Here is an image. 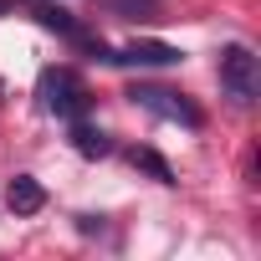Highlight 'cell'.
Instances as JSON below:
<instances>
[{"mask_svg":"<svg viewBox=\"0 0 261 261\" xmlns=\"http://www.w3.org/2000/svg\"><path fill=\"white\" fill-rule=\"evenodd\" d=\"M256 82H261L256 51H251L246 41H230V46L220 51V92H225L236 108H251V102H256Z\"/></svg>","mask_w":261,"mask_h":261,"instance_id":"1","label":"cell"},{"mask_svg":"<svg viewBox=\"0 0 261 261\" xmlns=\"http://www.w3.org/2000/svg\"><path fill=\"white\" fill-rule=\"evenodd\" d=\"M87 102H92V92L82 87V77H77V72H67V67L41 72V108H46V113H57V118L77 123V118L87 113Z\"/></svg>","mask_w":261,"mask_h":261,"instance_id":"2","label":"cell"},{"mask_svg":"<svg viewBox=\"0 0 261 261\" xmlns=\"http://www.w3.org/2000/svg\"><path fill=\"white\" fill-rule=\"evenodd\" d=\"M128 97H134L139 108H149L154 118H169V123H185V128H200L205 118H200V108L185 97V92H174V87H154V82H139L134 92H128Z\"/></svg>","mask_w":261,"mask_h":261,"instance_id":"3","label":"cell"},{"mask_svg":"<svg viewBox=\"0 0 261 261\" xmlns=\"http://www.w3.org/2000/svg\"><path fill=\"white\" fill-rule=\"evenodd\" d=\"M108 62H118V67H174L179 46H169V41H128L123 51H108Z\"/></svg>","mask_w":261,"mask_h":261,"instance_id":"4","label":"cell"},{"mask_svg":"<svg viewBox=\"0 0 261 261\" xmlns=\"http://www.w3.org/2000/svg\"><path fill=\"white\" fill-rule=\"evenodd\" d=\"M6 205H11L16 215H36V210L46 205V190H41V179H31V174H16V179L6 185Z\"/></svg>","mask_w":261,"mask_h":261,"instance_id":"5","label":"cell"},{"mask_svg":"<svg viewBox=\"0 0 261 261\" xmlns=\"http://www.w3.org/2000/svg\"><path fill=\"white\" fill-rule=\"evenodd\" d=\"M26 16H36V21H41V26H46V31H62V36H67V41H72V36H77V31H82V26H77V21H72V16H67V11H62V6H31V11H26Z\"/></svg>","mask_w":261,"mask_h":261,"instance_id":"6","label":"cell"},{"mask_svg":"<svg viewBox=\"0 0 261 261\" xmlns=\"http://www.w3.org/2000/svg\"><path fill=\"white\" fill-rule=\"evenodd\" d=\"M128 159H134L139 169H149V174H154L159 185H174V169H169V164H164V159H159L154 149H134V154H128Z\"/></svg>","mask_w":261,"mask_h":261,"instance_id":"7","label":"cell"},{"mask_svg":"<svg viewBox=\"0 0 261 261\" xmlns=\"http://www.w3.org/2000/svg\"><path fill=\"white\" fill-rule=\"evenodd\" d=\"M72 144H77V154H87V159H92V154H108V139L97 134V128H87V123L72 128Z\"/></svg>","mask_w":261,"mask_h":261,"instance_id":"8","label":"cell"},{"mask_svg":"<svg viewBox=\"0 0 261 261\" xmlns=\"http://www.w3.org/2000/svg\"><path fill=\"white\" fill-rule=\"evenodd\" d=\"M108 6H118V11H128V16H154V11H159L154 0H108Z\"/></svg>","mask_w":261,"mask_h":261,"instance_id":"9","label":"cell"}]
</instances>
